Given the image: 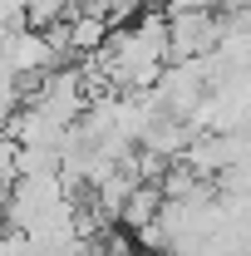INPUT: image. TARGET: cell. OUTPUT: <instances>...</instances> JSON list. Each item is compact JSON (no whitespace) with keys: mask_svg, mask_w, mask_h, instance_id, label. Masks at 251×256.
I'll return each instance as SVG.
<instances>
[{"mask_svg":"<svg viewBox=\"0 0 251 256\" xmlns=\"http://www.w3.org/2000/svg\"><path fill=\"white\" fill-rule=\"evenodd\" d=\"M128 256H133V252H128Z\"/></svg>","mask_w":251,"mask_h":256,"instance_id":"6da1fadb","label":"cell"}]
</instances>
